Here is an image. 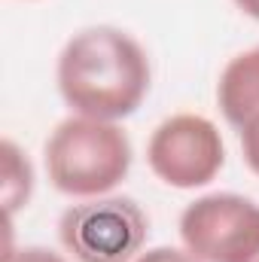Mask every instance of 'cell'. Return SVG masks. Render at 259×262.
Listing matches in <instances>:
<instances>
[{
  "label": "cell",
  "mask_w": 259,
  "mask_h": 262,
  "mask_svg": "<svg viewBox=\"0 0 259 262\" xmlns=\"http://www.w3.org/2000/svg\"><path fill=\"white\" fill-rule=\"evenodd\" d=\"M134 262H198V259H195L186 247L183 250L180 247H149V250H143Z\"/></svg>",
  "instance_id": "obj_10"
},
{
  "label": "cell",
  "mask_w": 259,
  "mask_h": 262,
  "mask_svg": "<svg viewBox=\"0 0 259 262\" xmlns=\"http://www.w3.org/2000/svg\"><path fill=\"white\" fill-rule=\"evenodd\" d=\"M49 183L70 198H101L131 171V140L119 122L67 116L43 146Z\"/></svg>",
  "instance_id": "obj_2"
},
{
  "label": "cell",
  "mask_w": 259,
  "mask_h": 262,
  "mask_svg": "<svg viewBox=\"0 0 259 262\" xmlns=\"http://www.w3.org/2000/svg\"><path fill=\"white\" fill-rule=\"evenodd\" d=\"M235 6H238L244 15H250V18L259 21V0H235Z\"/></svg>",
  "instance_id": "obj_11"
},
{
  "label": "cell",
  "mask_w": 259,
  "mask_h": 262,
  "mask_svg": "<svg viewBox=\"0 0 259 262\" xmlns=\"http://www.w3.org/2000/svg\"><path fill=\"white\" fill-rule=\"evenodd\" d=\"M149 171L174 189H201L226 165L220 128L198 113H177L159 122L146 143Z\"/></svg>",
  "instance_id": "obj_5"
},
{
  "label": "cell",
  "mask_w": 259,
  "mask_h": 262,
  "mask_svg": "<svg viewBox=\"0 0 259 262\" xmlns=\"http://www.w3.org/2000/svg\"><path fill=\"white\" fill-rule=\"evenodd\" d=\"M238 137H241V152H244L247 168L259 177V110L238 128Z\"/></svg>",
  "instance_id": "obj_8"
},
{
  "label": "cell",
  "mask_w": 259,
  "mask_h": 262,
  "mask_svg": "<svg viewBox=\"0 0 259 262\" xmlns=\"http://www.w3.org/2000/svg\"><path fill=\"white\" fill-rule=\"evenodd\" d=\"M3 152V183H0V195H3V207H6V220L12 223L18 207H28L31 192H34V168L28 162V156L12 143L3 140L0 146Z\"/></svg>",
  "instance_id": "obj_7"
},
{
  "label": "cell",
  "mask_w": 259,
  "mask_h": 262,
  "mask_svg": "<svg viewBox=\"0 0 259 262\" xmlns=\"http://www.w3.org/2000/svg\"><path fill=\"white\" fill-rule=\"evenodd\" d=\"M180 241L198 262H259V204L238 192H210L180 213Z\"/></svg>",
  "instance_id": "obj_4"
},
{
  "label": "cell",
  "mask_w": 259,
  "mask_h": 262,
  "mask_svg": "<svg viewBox=\"0 0 259 262\" xmlns=\"http://www.w3.org/2000/svg\"><path fill=\"white\" fill-rule=\"evenodd\" d=\"M149 220L125 195L85 198L58 220V238L76 262H134L143 253Z\"/></svg>",
  "instance_id": "obj_3"
},
{
  "label": "cell",
  "mask_w": 259,
  "mask_h": 262,
  "mask_svg": "<svg viewBox=\"0 0 259 262\" xmlns=\"http://www.w3.org/2000/svg\"><path fill=\"white\" fill-rule=\"evenodd\" d=\"M58 92L79 116L128 119L149 95L153 70L143 46L113 25L76 31L58 55Z\"/></svg>",
  "instance_id": "obj_1"
},
{
  "label": "cell",
  "mask_w": 259,
  "mask_h": 262,
  "mask_svg": "<svg viewBox=\"0 0 259 262\" xmlns=\"http://www.w3.org/2000/svg\"><path fill=\"white\" fill-rule=\"evenodd\" d=\"M220 113L232 128H241L259 110V46L235 55L217 82Z\"/></svg>",
  "instance_id": "obj_6"
},
{
  "label": "cell",
  "mask_w": 259,
  "mask_h": 262,
  "mask_svg": "<svg viewBox=\"0 0 259 262\" xmlns=\"http://www.w3.org/2000/svg\"><path fill=\"white\" fill-rule=\"evenodd\" d=\"M3 262H67V259L61 253L49 250V247H21V250L6 247L3 250Z\"/></svg>",
  "instance_id": "obj_9"
}]
</instances>
